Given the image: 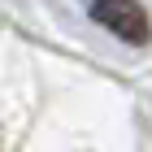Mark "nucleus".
Listing matches in <instances>:
<instances>
[{"label":"nucleus","instance_id":"nucleus-1","mask_svg":"<svg viewBox=\"0 0 152 152\" xmlns=\"http://www.w3.org/2000/svg\"><path fill=\"white\" fill-rule=\"evenodd\" d=\"M91 18L109 35H117L122 44L143 48L152 39V18H148V9L139 0H91Z\"/></svg>","mask_w":152,"mask_h":152}]
</instances>
